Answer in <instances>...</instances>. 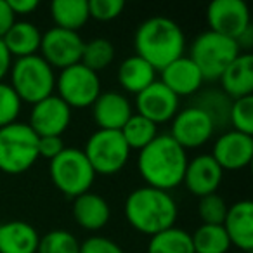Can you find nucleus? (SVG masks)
Wrapping results in <instances>:
<instances>
[{
    "instance_id": "f257e3e1",
    "label": "nucleus",
    "mask_w": 253,
    "mask_h": 253,
    "mask_svg": "<svg viewBox=\"0 0 253 253\" xmlns=\"http://www.w3.org/2000/svg\"><path fill=\"white\" fill-rule=\"evenodd\" d=\"M187 162V151L170 134H158L151 144L139 151L137 170L146 186L170 193L182 184Z\"/></svg>"
},
{
    "instance_id": "f03ea898",
    "label": "nucleus",
    "mask_w": 253,
    "mask_h": 253,
    "mask_svg": "<svg viewBox=\"0 0 253 253\" xmlns=\"http://www.w3.org/2000/svg\"><path fill=\"white\" fill-rule=\"evenodd\" d=\"M135 56L148 61L156 71L184 56L186 35L173 19L155 16L142 21L134 37Z\"/></svg>"
},
{
    "instance_id": "7ed1b4c3",
    "label": "nucleus",
    "mask_w": 253,
    "mask_h": 253,
    "mask_svg": "<svg viewBox=\"0 0 253 253\" xmlns=\"http://www.w3.org/2000/svg\"><path fill=\"white\" fill-rule=\"evenodd\" d=\"M126 222L142 234L155 236L173 227L179 208L173 196L156 187L142 186L132 191L125 200Z\"/></svg>"
},
{
    "instance_id": "20e7f679",
    "label": "nucleus",
    "mask_w": 253,
    "mask_h": 253,
    "mask_svg": "<svg viewBox=\"0 0 253 253\" xmlns=\"http://www.w3.org/2000/svg\"><path fill=\"white\" fill-rule=\"evenodd\" d=\"M9 77V85L14 88L21 102L32 106L52 95L56 88V71L40 54L12 61Z\"/></svg>"
},
{
    "instance_id": "39448f33",
    "label": "nucleus",
    "mask_w": 253,
    "mask_h": 253,
    "mask_svg": "<svg viewBox=\"0 0 253 253\" xmlns=\"http://www.w3.org/2000/svg\"><path fill=\"white\" fill-rule=\"evenodd\" d=\"M39 135L28 123L14 122L0 128V172L19 175L39 160Z\"/></svg>"
},
{
    "instance_id": "423d86ee",
    "label": "nucleus",
    "mask_w": 253,
    "mask_h": 253,
    "mask_svg": "<svg viewBox=\"0 0 253 253\" xmlns=\"http://www.w3.org/2000/svg\"><path fill=\"white\" fill-rule=\"evenodd\" d=\"M49 175L54 186L71 200L88 193L95 179V172L84 149L78 148H64L56 158L50 160Z\"/></svg>"
},
{
    "instance_id": "0eeeda50",
    "label": "nucleus",
    "mask_w": 253,
    "mask_h": 253,
    "mask_svg": "<svg viewBox=\"0 0 253 253\" xmlns=\"http://www.w3.org/2000/svg\"><path fill=\"white\" fill-rule=\"evenodd\" d=\"M241 54L236 40L220 33L207 32L200 33L193 40L189 57L200 68L205 80H218L225 68Z\"/></svg>"
},
{
    "instance_id": "6e6552de",
    "label": "nucleus",
    "mask_w": 253,
    "mask_h": 253,
    "mask_svg": "<svg viewBox=\"0 0 253 253\" xmlns=\"http://www.w3.org/2000/svg\"><path fill=\"white\" fill-rule=\"evenodd\" d=\"M95 175H115L128 163L130 148L120 130H97L87 139L84 149Z\"/></svg>"
},
{
    "instance_id": "1a4fd4ad",
    "label": "nucleus",
    "mask_w": 253,
    "mask_h": 253,
    "mask_svg": "<svg viewBox=\"0 0 253 253\" xmlns=\"http://www.w3.org/2000/svg\"><path fill=\"white\" fill-rule=\"evenodd\" d=\"M56 95L71 109L88 108L102 92L99 73L88 70L82 63L61 70L56 77Z\"/></svg>"
},
{
    "instance_id": "9d476101",
    "label": "nucleus",
    "mask_w": 253,
    "mask_h": 253,
    "mask_svg": "<svg viewBox=\"0 0 253 253\" xmlns=\"http://www.w3.org/2000/svg\"><path fill=\"white\" fill-rule=\"evenodd\" d=\"M215 125L211 118L196 106L179 109L170 125V137L186 151L205 146L211 139Z\"/></svg>"
},
{
    "instance_id": "9b49d317",
    "label": "nucleus",
    "mask_w": 253,
    "mask_h": 253,
    "mask_svg": "<svg viewBox=\"0 0 253 253\" xmlns=\"http://www.w3.org/2000/svg\"><path fill=\"white\" fill-rule=\"evenodd\" d=\"M84 39L80 33L63 28H50L42 33L40 42V56L54 68L64 70L73 64H78L84 52Z\"/></svg>"
},
{
    "instance_id": "f8f14e48",
    "label": "nucleus",
    "mask_w": 253,
    "mask_h": 253,
    "mask_svg": "<svg viewBox=\"0 0 253 253\" xmlns=\"http://www.w3.org/2000/svg\"><path fill=\"white\" fill-rule=\"evenodd\" d=\"M71 116L73 109L52 94L32 106L28 125L39 137H61L70 126Z\"/></svg>"
},
{
    "instance_id": "ddd939ff",
    "label": "nucleus",
    "mask_w": 253,
    "mask_h": 253,
    "mask_svg": "<svg viewBox=\"0 0 253 253\" xmlns=\"http://www.w3.org/2000/svg\"><path fill=\"white\" fill-rule=\"evenodd\" d=\"M210 32L236 40L252 26L250 9L243 0H213L207 9Z\"/></svg>"
},
{
    "instance_id": "4468645a",
    "label": "nucleus",
    "mask_w": 253,
    "mask_h": 253,
    "mask_svg": "<svg viewBox=\"0 0 253 253\" xmlns=\"http://www.w3.org/2000/svg\"><path fill=\"white\" fill-rule=\"evenodd\" d=\"M180 109V99L170 90L169 87L160 80L153 82L148 88L139 92L135 95V111L137 115L148 118L149 122L167 123L172 122V118Z\"/></svg>"
},
{
    "instance_id": "2eb2a0df",
    "label": "nucleus",
    "mask_w": 253,
    "mask_h": 253,
    "mask_svg": "<svg viewBox=\"0 0 253 253\" xmlns=\"http://www.w3.org/2000/svg\"><path fill=\"white\" fill-rule=\"evenodd\" d=\"M210 156L224 172H238L246 169L253 158V135L236 130L225 132L213 142Z\"/></svg>"
},
{
    "instance_id": "dca6fc26",
    "label": "nucleus",
    "mask_w": 253,
    "mask_h": 253,
    "mask_svg": "<svg viewBox=\"0 0 253 253\" xmlns=\"http://www.w3.org/2000/svg\"><path fill=\"white\" fill-rule=\"evenodd\" d=\"M90 108L92 118L101 130H122L123 125L134 115V106L128 97L115 90L101 92Z\"/></svg>"
},
{
    "instance_id": "f3484780",
    "label": "nucleus",
    "mask_w": 253,
    "mask_h": 253,
    "mask_svg": "<svg viewBox=\"0 0 253 253\" xmlns=\"http://www.w3.org/2000/svg\"><path fill=\"white\" fill-rule=\"evenodd\" d=\"M160 82L180 99L198 94L203 87L205 78L193 59L189 56H182L160 70Z\"/></svg>"
},
{
    "instance_id": "a211bd4d",
    "label": "nucleus",
    "mask_w": 253,
    "mask_h": 253,
    "mask_svg": "<svg viewBox=\"0 0 253 253\" xmlns=\"http://www.w3.org/2000/svg\"><path fill=\"white\" fill-rule=\"evenodd\" d=\"M222 177H224V170L210 155H198L196 158L187 162L182 184H186L191 194L203 198L217 193Z\"/></svg>"
},
{
    "instance_id": "6ab92c4d",
    "label": "nucleus",
    "mask_w": 253,
    "mask_h": 253,
    "mask_svg": "<svg viewBox=\"0 0 253 253\" xmlns=\"http://www.w3.org/2000/svg\"><path fill=\"white\" fill-rule=\"evenodd\" d=\"M225 234L231 246H236L238 252L252 253L253 250V203L250 200H239L227 208L224 218Z\"/></svg>"
},
{
    "instance_id": "aec40b11",
    "label": "nucleus",
    "mask_w": 253,
    "mask_h": 253,
    "mask_svg": "<svg viewBox=\"0 0 253 253\" xmlns=\"http://www.w3.org/2000/svg\"><path fill=\"white\" fill-rule=\"evenodd\" d=\"M220 90L231 101L253 95V56L243 52L225 68L218 78Z\"/></svg>"
},
{
    "instance_id": "412c9836",
    "label": "nucleus",
    "mask_w": 253,
    "mask_h": 253,
    "mask_svg": "<svg viewBox=\"0 0 253 253\" xmlns=\"http://www.w3.org/2000/svg\"><path fill=\"white\" fill-rule=\"evenodd\" d=\"M71 213H73L75 222L82 229L94 232L106 227V224L111 218V208L101 194L88 191V193L75 198Z\"/></svg>"
},
{
    "instance_id": "4be33fe9",
    "label": "nucleus",
    "mask_w": 253,
    "mask_h": 253,
    "mask_svg": "<svg viewBox=\"0 0 253 253\" xmlns=\"http://www.w3.org/2000/svg\"><path fill=\"white\" fill-rule=\"evenodd\" d=\"M39 241V231L25 220L0 225V253H37Z\"/></svg>"
},
{
    "instance_id": "5701e85b",
    "label": "nucleus",
    "mask_w": 253,
    "mask_h": 253,
    "mask_svg": "<svg viewBox=\"0 0 253 253\" xmlns=\"http://www.w3.org/2000/svg\"><path fill=\"white\" fill-rule=\"evenodd\" d=\"M156 73L158 71L142 57L139 56H128L126 59L122 61V64L118 66V84L122 85V88L128 94L137 95L139 92H142L144 88H148L153 82H156Z\"/></svg>"
},
{
    "instance_id": "b1692460",
    "label": "nucleus",
    "mask_w": 253,
    "mask_h": 253,
    "mask_svg": "<svg viewBox=\"0 0 253 253\" xmlns=\"http://www.w3.org/2000/svg\"><path fill=\"white\" fill-rule=\"evenodd\" d=\"M4 45L7 47L12 59L19 57L33 56L40 50V42H42V32L39 26L30 21H18L9 28V32L2 39Z\"/></svg>"
},
{
    "instance_id": "393cba45",
    "label": "nucleus",
    "mask_w": 253,
    "mask_h": 253,
    "mask_svg": "<svg viewBox=\"0 0 253 253\" xmlns=\"http://www.w3.org/2000/svg\"><path fill=\"white\" fill-rule=\"evenodd\" d=\"M50 16L56 28L77 32L87 25L88 16L87 0H54L50 4Z\"/></svg>"
},
{
    "instance_id": "a878e982",
    "label": "nucleus",
    "mask_w": 253,
    "mask_h": 253,
    "mask_svg": "<svg viewBox=\"0 0 253 253\" xmlns=\"http://www.w3.org/2000/svg\"><path fill=\"white\" fill-rule=\"evenodd\" d=\"M148 253H194L191 234L180 227H170L151 236Z\"/></svg>"
},
{
    "instance_id": "bb28decb",
    "label": "nucleus",
    "mask_w": 253,
    "mask_h": 253,
    "mask_svg": "<svg viewBox=\"0 0 253 253\" xmlns=\"http://www.w3.org/2000/svg\"><path fill=\"white\" fill-rule=\"evenodd\" d=\"M120 134L125 139L126 146L130 148V151L132 149L141 151V149H144L146 146L151 144L156 139V135H158V125L149 122L144 116L134 113V115L128 118V122L123 125Z\"/></svg>"
},
{
    "instance_id": "cd10ccee",
    "label": "nucleus",
    "mask_w": 253,
    "mask_h": 253,
    "mask_svg": "<svg viewBox=\"0 0 253 253\" xmlns=\"http://www.w3.org/2000/svg\"><path fill=\"white\" fill-rule=\"evenodd\" d=\"M194 253H229L231 241L222 225L201 224L191 234Z\"/></svg>"
},
{
    "instance_id": "c85d7f7f",
    "label": "nucleus",
    "mask_w": 253,
    "mask_h": 253,
    "mask_svg": "<svg viewBox=\"0 0 253 253\" xmlns=\"http://www.w3.org/2000/svg\"><path fill=\"white\" fill-rule=\"evenodd\" d=\"M115 54L116 50L111 40L97 37V39H92L84 43V52H82L80 63L84 66H87L88 70L99 73V71L106 70L113 63Z\"/></svg>"
},
{
    "instance_id": "c756f323",
    "label": "nucleus",
    "mask_w": 253,
    "mask_h": 253,
    "mask_svg": "<svg viewBox=\"0 0 253 253\" xmlns=\"http://www.w3.org/2000/svg\"><path fill=\"white\" fill-rule=\"evenodd\" d=\"M231 99L224 94L222 90H205L196 97V102L193 106L200 108L205 111L213 122L215 128L229 123V111H231Z\"/></svg>"
},
{
    "instance_id": "7c9ffc66",
    "label": "nucleus",
    "mask_w": 253,
    "mask_h": 253,
    "mask_svg": "<svg viewBox=\"0 0 253 253\" xmlns=\"http://www.w3.org/2000/svg\"><path fill=\"white\" fill-rule=\"evenodd\" d=\"M37 253H80V243L66 229H54L40 236Z\"/></svg>"
},
{
    "instance_id": "2f4dec72",
    "label": "nucleus",
    "mask_w": 253,
    "mask_h": 253,
    "mask_svg": "<svg viewBox=\"0 0 253 253\" xmlns=\"http://www.w3.org/2000/svg\"><path fill=\"white\" fill-rule=\"evenodd\" d=\"M229 123L232 125V130L253 135V95L236 99L231 102Z\"/></svg>"
},
{
    "instance_id": "473e14b6",
    "label": "nucleus",
    "mask_w": 253,
    "mask_h": 253,
    "mask_svg": "<svg viewBox=\"0 0 253 253\" xmlns=\"http://www.w3.org/2000/svg\"><path fill=\"white\" fill-rule=\"evenodd\" d=\"M227 203L220 194L213 193L208 196L200 198L198 203V215L203 220V224L208 225H222L224 218L227 215Z\"/></svg>"
},
{
    "instance_id": "72a5a7b5",
    "label": "nucleus",
    "mask_w": 253,
    "mask_h": 253,
    "mask_svg": "<svg viewBox=\"0 0 253 253\" xmlns=\"http://www.w3.org/2000/svg\"><path fill=\"white\" fill-rule=\"evenodd\" d=\"M23 102L14 88L5 82H0V128L18 122Z\"/></svg>"
},
{
    "instance_id": "f704fd0d",
    "label": "nucleus",
    "mask_w": 253,
    "mask_h": 253,
    "mask_svg": "<svg viewBox=\"0 0 253 253\" xmlns=\"http://www.w3.org/2000/svg\"><path fill=\"white\" fill-rule=\"evenodd\" d=\"M125 9L123 0H90L88 2V16L95 21H113Z\"/></svg>"
},
{
    "instance_id": "c9c22d12",
    "label": "nucleus",
    "mask_w": 253,
    "mask_h": 253,
    "mask_svg": "<svg viewBox=\"0 0 253 253\" xmlns=\"http://www.w3.org/2000/svg\"><path fill=\"white\" fill-rule=\"evenodd\" d=\"M80 253H125L123 248L113 239L104 236H92L80 243Z\"/></svg>"
},
{
    "instance_id": "e433bc0d",
    "label": "nucleus",
    "mask_w": 253,
    "mask_h": 253,
    "mask_svg": "<svg viewBox=\"0 0 253 253\" xmlns=\"http://www.w3.org/2000/svg\"><path fill=\"white\" fill-rule=\"evenodd\" d=\"M64 149L61 137H39V156L40 158L54 160Z\"/></svg>"
},
{
    "instance_id": "4c0bfd02",
    "label": "nucleus",
    "mask_w": 253,
    "mask_h": 253,
    "mask_svg": "<svg viewBox=\"0 0 253 253\" xmlns=\"http://www.w3.org/2000/svg\"><path fill=\"white\" fill-rule=\"evenodd\" d=\"M16 23L14 12L9 7L7 0H0V39H4V35L9 32L12 25Z\"/></svg>"
},
{
    "instance_id": "58836bf2",
    "label": "nucleus",
    "mask_w": 253,
    "mask_h": 253,
    "mask_svg": "<svg viewBox=\"0 0 253 253\" xmlns=\"http://www.w3.org/2000/svg\"><path fill=\"white\" fill-rule=\"evenodd\" d=\"M14 16H28L39 9V0H7Z\"/></svg>"
},
{
    "instance_id": "ea45409f",
    "label": "nucleus",
    "mask_w": 253,
    "mask_h": 253,
    "mask_svg": "<svg viewBox=\"0 0 253 253\" xmlns=\"http://www.w3.org/2000/svg\"><path fill=\"white\" fill-rule=\"evenodd\" d=\"M12 66V56L9 54L7 47L4 45L2 39H0V82H4V78L9 75Z\"/></svg>"
},
{
    "instance_id": "a19ab883",
    "label": "nucleus",
    "mask_w": 253,
    "mask_h": 253,
    "mask_svg": "<svg viewBox=\"0 0 253 253\" xmlns=\"http://www.w3.org/2000/svg\"><path fill=\"white\" fill-rule=\"evenodd\" d=\"M236 43H238L239 50H246V52H248V50L253 47V26H250L248 30H245V32L236 39Z\"/></svg>"
},
{
    "instance_id": "79ce46f5",
    "label": "nucleus",
    "mask_w": 253,
    "mask_h": 253,
    "mask_svg": "<svg viewBox=\"0 0 253 253\" xmlns=\"http://www.w3.org/2000/svg\"><path fill=\"white\" fill-rule=\"evenodd\" d=\"M229 253H246V252H229Z\"/></svg>"
}]
</instances>
